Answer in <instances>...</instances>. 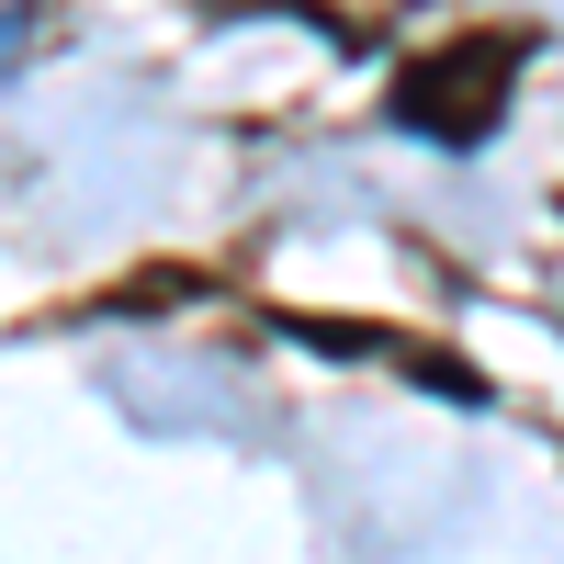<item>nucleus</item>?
I'll return each instance as SVG.
<instances>
[{
	"label": "nucleus",
	"mask_w": 564,
	"mask_h": 564,
	"mask_svg": "<svg viewBox=\"0 0 564 564\" xmlns=\"http://www.w3.org/2000/svg\"><path fill=\"white\" fill-rule=\"evenodd\" d=\"M520 57H531L520 34H452V45H430V57L395 68V102H384V113H395L406 135H430V148H486L497 113H508Z\"/></svg>",
	"instance_id": "f257e3e1"
},
{
	"label": "nucleus",
	"mask_w": 564,
	"mask_h": 564,
	"mask_svg": "<svg viewBox=\"0 0 564 564\" xmlns=\"http://www.w3.org/2000/svg\"><path fill=\"white\" fill-rule=\"evenodd\" d=\"M23 34H34V12H0V68L23 57Z\"/></svg>",
	"instance_id": "f03ea898"
}]
</instances>
